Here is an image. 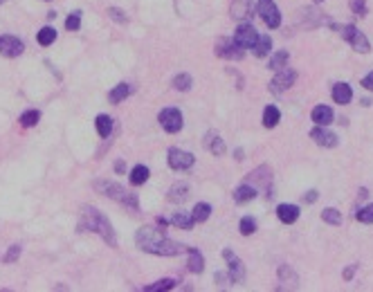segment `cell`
Returning a JSON list of instances; mask_svg holds the SVG:
<instances>
[{"mask_svg": "<svg viewBox=\"0 0 373 292\" xmlns=\"http://www.w3.org/2000/svg\"><path fill=\"white\" fill-rule=\"evenodd\" d=\"M135 243H137L139 250H144V252L155 254V256H176L185 250V245L166 239L160 229H153V227L137 229V234H135Z\"/></svg>", "mask_w": 373, "mask_h": 292, "instance_id": "6da1fadb", "label": "cell"}, {"mask_svg": "<svg viewBox=\"0 0 373 292\" xmlns=\"http://www.w3.org/2000/svg\"><path fill=\"white\" fill-rule=\"evenodd\" d=\"M81 232H95L99 234L106 243H110L112 247L117 245V236L112 232V225L108 223V218L104 216L102 212H97L92 207H83V213H81V223H79Z\"/></svg>", "mask_w": 373, "mask_h": 292, "instance_id": "7a4b0ae2", "label": "cell"}, {"mask_svg": "<svg viewBox=\"0 0 373 292\" xmlns=\"http://www.w3.org/2000/svg\"><path fill=\"white\" fill-rule=\"evenodd\" d=\"M95 189L97 191H102L104 196L112 198V200L122 202V205H128L131 209H137V198L133 193H126L124 191V186L115 185V182H95Z\"/></svg>", "mask_w": 373, "mask_h": 292, "instance_id": "3957f363", "label": "cell"}, {"mask_svg": "<svg viewBox=\"0 0 373 292\" xmlns=\"http://www.w3.org/2000/svg\"><path fill=\"white\" fill-rule=\"evenodd\" d=\"M256 11H259V16L263 18V23H266L270 29H277V27L281 25V14H279L274 0H259Z\"/></svg>", "mask_w": 373, "mask_h": 292, "instance_id": "277c9868", "label": "cell"}, {"mask_svg": "<svg viewBox=\"0 0 373 292\" xmlns=\"http://www.w3.org/2000/svg\"><path fill=\"white\" fill-rule=\"evenodd\" d=\"M158 122H160V126L164 128L166 133H178V131L185 126V122H182V112L178 110V108H164V110H160Z\"/></svg>", "mask_w": 373, "mask_h": 292, "instance_id": "5b68a950", "label": "cell"}, {"mask_svg": "<svg viewBox=\"0 0 373 292\" xmlns=\"http://www.w3.org/2000/svg\"><path fill=\"white\" fill-rule=\"evenodd\" d=\"M169 166L171 169H176V171H186V169H191L193 162H196V158H193L191 153H186V151H180V149H169Z\"/></svg>", "mask_w": 373, "mask_h": 292, "instance_id": "8992f818", "label": "cell"}, {"mask_svg": "<svg viewBox=\"0 0 373 292\" xmlns=\"http://www.w3.org/2000/svg\"><path fill=\"white\" fill-rule=\"evenodd\" d=\"M216 54L223 58H243V48H240L239 43L234 38H218L216 41Z\"/></svg>", "mask_w": 373, "mask_h": 292, "instance_id": "52a82bcc", "label": "cell"}, {"mask_svg": "<svg viewBox=\"0 0 373 292\" xmlns=\"http://www.w3.org/2000/svg\"><path fill=\"white\" fill-rule=\"evenodd\" d=\"M223 256H225V261L229 263V279H232V283H243L245 281V265L240 263L239 256H236L232 250H225Z\"/></svg>", "mask_w": 373, "mask_h": 292, "instance_id": "ba28073f", "label": "cell"}, {"mask_svg": "<svg viewBox=\"0 0 373 292\" xmlns=\"http://www.w3.org/2000/svg\"><path fill=\"white\" fill-rule=\"evenodd\" d=\"M23 50H25V45H23V41H18L16 36H0V54L7 58H16L23 54Z\"/></svg>", "mask_w": 373, "mask_h": 292, "instance_id": "9c48e42d", "label": "cell"}, {"mask_svg": "<svg viewBox=\"0 0 373 292\" xmlns=\"http://www.w3.org/2000/svg\"><path fill=\"white\" fill-rule=\"evenodd\" d=\"M297 81V72H293V70H281L274 79H272V83H270V90L274 92V95H279V92H283V90H288L290 85Z\"/></svg>", "mask_w": 373, "mask_h": 292, "instance_id": "30bf717a", "label": "cell"}, {"mask_svg": "<svg viewBox=\"0 0 373 292\" xmlns=\"http://www.w3.org/2000/svg\"><path fill=\"white\" fill-rule=\"evenodd\" d=\"M234 41L239 43L240 48H254V43L259 41V34H256V29L252 25H247V23H243V25L236 29L234 34Z\"/></svg>", "mask_w": 373, "mask_h": 292, "instance_id": "8fae6325", "label": "cell"}, {"mask_svg": "<svg viewBox=\"0 0 373 292\" xmlns=\"http://www.w3.org/2000/svg\"><path fill=\"white\" fill-rule=\"evenodd\" d=\"M310 137L315 139L317 146H324V149H333V146H337V135L331 133L326 126L313 128V131H310Z\"/></svg>", "mask_w": 373, "mask_h": 292, "instance_id": "7c38bea8", "label": "cell"}, {"mask_svg": "<svg viewBox=\"0 0 373 292\" xmlns=\"http://www.w3.org/2000/svg\"><path fill=\"white\" fill-rule=\"evenodd\" d=\"M232 18L239 23H245L252 16V0H232Z\"/></svg>", "mask_w": 373, "mask_h": 292, "instance_id": "4fadbf2b", "label": "cell"}, {"mask_svg": "<svg viewBox=\"0 0 373 292\" xmlns=\"http://www.w3.org/2000/svg\"><path fill=\"white\" fill-rule=\"evenodd\" d=\"M277 216H279V220H281V223L293 225L294 220L299 218V207H297V205H279V207H277Z\"/></svg>", "mask_w": 373, "mask_h": 292, "instance_id": "5bb4252c", "label": "cell"}, {"mask_svg": "<svg viewBox=\"0 0 373 292\" xmlns=\"http://www.w3.org/2000/svg\"><path fill=\"white\" fill-rule=\"evenodd\" d=\"M313 122L317 124V126H328V124H333V110L328 106H317L313 108Z\"/></svg>", "mask_w": 373, "mask_h": 292, "instance_id": "9a60e30c", "label": "cell"}, {"mask_svg": "<svg viewBox=\"0 0 373 292\" xmlns=\"http://www.w3.org/2000/svg\"><path fill=\"white\" fill-rule=\"evenodd\" d=\"M348 43H351L353 50H355V52H360V54H369V52H371V43H369V38L364 36L362 32H357V29L351 34Z\"/></svg>", "mask_w": 373, "mask_h": 292, "instance_id": "2e32d148", "label": "cell"}, {"mask_svg": "<svg viewBox=\"0 0 373 292\" xmlns=\"http://www.w3.org/2000/svg\"><path fill=\"white\" fill-rule=\"evenodd\" d=\"M186 252H189V272H193V274H200V272L205 270V259H203V254L198 250H193V247H185Z\"/></svg>", "mask_w": 373, "mask_h": 292, "instance_id": "e0dca14e", "label": "cell"}, {"mask_svg": "<svg viewBox=\"0 0 373 292\" xmlns=\"http://www.w3.org/2000/svg\"><path fill=\"white\" fill-rule=\"evenodd\" d=\"M205 146H207V151L213 155H225V142L220 139V135H216V133L205 135Z\"/></svg>", "mask_w": 373, "mask_h": 292, "instance_id": "ac0fdd59", "label": "cell"}, {"mask_svg": "<svg viewBox=\"0 0 373 292\" xmlns=\"http://www.w3.org/2000/svg\"><path fill=\"white\" fill-rule=\"evenodd\" d=\"M333 99L335 104H348L353 99V90L348 83H335L333 85Z\"/></svg>", "mask_w": 373, "mask_h": 292, "instance_id": "d6986e66", "label": "cell"}, {"mask_svg": "<svg viewBox=\"0 0 373 292\" xmlns=\"http://www.w3.org/2000/svg\"><path fill=\"white\" fill-rule=\"evenodd\" d=\"M254 198H256V189L252 185H240L234 191V200L239 202V205H245V202L254 200Z\"/></svg>", "mask_w": 373, "mask_h": 292, "instance_id": "ffe728a7", "label": "cell"}, {"mask_svg": "<svg viewBox=\"0 0 373 292\" xmlns=\"http://www.w3.org/2000/svg\"><path fill=\"white\" fill-rule=\"evenodd\" d=\"M128 95H131V85L128 83H117L110 92H108V99H110V104H119V101H124Z\"/></svg>", "mask_w": 373, "mask_h": 292, "instance_id": "44dd1931", "label": "cell"}, {"mask_svg": "<svg viewBox=\"0 0 373 292\" xmlns=\"http://www.w3.org/2000/svg\"><path fill=\"white\" fill-rule=\"evenodd\" d=\"M279 119H281V112H279L277 106H267L263 110V126L266 128H274L279 124Z\"/></svg>", "mask_w": 373, "mask_h": 292, "instance_id": "7402d4cb", "label": "cell"}, {"mask_svg": "<svg viewBox=\"0 0 373 292\" xmlns=\"http://www.w3.org/2000/svg\"><path fill=\"white\" fill-rule=\"evenodd\" d=\"M97 133H99V137H104V139L112 133V119L108 115H99V117H97Z\"/></svg>", "mask_w": 373, "mask_h": 292, "instance_id": "603a6c76", "label": "cell"}, {"mask_svg": "<svg viewBox=\"0 0 373 292\" xmlns=\"http://www.w3.org/2000/svg\"><path fill=\"white\" fill-rule=\"evenodd\" d=\"M146 180H149V169H146L144 164H137L133 171H131V185L139 186V185H144Z\"/></svg>", "mask_w": 373, "mask_h": 292, "instance_id": "cb8c5ba5", "label": "cell"}, {"mask_svg": "<svg viewBox=\"0 0 373 292\" xmlns=\"http://www.w3.org/2000/svg\"><path fill=\"white\" fill-rule=\"evenodd\" d=\"M209 213H212V207H209L207 202H198L196 207H193V212H191L193 223H205V220L209 218Z\"/></svg>", "mask_w": 373, "mask_h": 292, "instance_id": "d4e9b609", "label": "cell"}, {"mask_svg": "<svg viewBox=\"0 0 373 292\" xmlns=\"http://www.w3.org/2000/svg\"><path fill=\"white\" fill-rule=\"evenodd\" d=\"M270 48H272V41H270V36H259V41L254 43V56H267L270 54Z\"/></svg>", "mask_w": 373, "mask_h": 292, "instance_id": "484cf974", "label": "cell"}, {"mask_svg": "<svg viewBox=\"0 0 373 292\" xmlns=\"http://www.w3.org/2000/svg\"><path fill=\"white\" fill-rule=\"evenodd\" d=\"M288 58H290V54L286 52V50H281V52H277V54H272V56H270V63H267V68H270V70H281V68H286Z\"/></svg>", "mask_w": 373, "mask_h": 292, "instance_id": "4316f807", "label": "cell"}, {"mask_svg": "<svg viewBox=\"0 0 373 292\" xmlns=\"http://www.w3.org/2000/svg\"><path fill=\"white\" fill-rule=\"evenodd\" d=\"M171 223L176 225V227H180V229H191L193 227V218L189 216V213H185V212H178V213H173Z\"/></svg>", "mask_w": 373, "mask_h": 292, "instance_id": "83f0119b", "label": "cell"}, {"mask_svg": "<svg viewBox=\"0 0 373 292\" xmlns=\"http://www.w3.org/2000/svg\"><path fill=\"white\" fill-rule=\"evenodd\" d=\"M36 38L43 48H48V45H52V43L56 41V29H54V27H43Z\"/></svg>", "mask_w": 373, "mask_h": 292, "instance_id": "f1b7e54d", "label": "cell"}, {"mask_svg": "<svg viewBox=\"0 0 373 292\" xmlns=\"http://www.w3.org/2000/svg\"><path fill=\"white\" fill-rule=\"evenodd\" d=\"M186 196H189V186L186 185L171 186V191H169V200L171 202H182V200H186Z\"/></svg>", "mask_w": 373, "mask_h": 292, "instance_id": "f546056e", "label": "cell"}, {"mask_svg": "<svg viewBox=\"0 0 373 292\" xmlns=\"http://www.w3.org/2000/svg\"><path fill=\"white\" fill-rule=\"evenodd\" d=\"M38 119H41V112L38 110H25L21 115V126L32 128V126H36L38 124Z\"/></svg>", "mask_w": 373, "mask_h": 292, "instance_id": "4dcf8cb0", "label": "cell"}, {"mask_svg": "<svg viewBox=\"0 0 373 292\" xmlns=\"http://www.w3.org/2000/svg\"><path fill=\"white\" fill-rule=\"evenodd\" d=\"M321 220H324V223H328V225H342V213L337 212V209L328 207V209H324V212H321Z\"/></svg>", "mask_w": 373, "mask_h": 292, "instance_id": "1f68e13d", "label": "cell"}, {"mask_svg": "<svg viewBox=\"0 0 373 292\" xmlns=\"http://www.w3.org/2000/svg\"><path fill=\"white\" fill-rule=\"evenodd\" d=\"M239 229H240V234H243V236H252V234L256 232V220H254V218H250V216H245L243 220H240Z\"/></svg>", "mask_w": 373, "mask_h": 292, "instance_id": "d6a6232c", "label": "cell"}, {"mask_svg": "<svg viewBox=\"0 0 373 292\" xmlns=\"http://www.w3.org/2000/svg\"><path fill=\"white\" fill-rule=\"evenodd\" d=\"M173 88L180 92H186L189 88H191V77L189 75H178L176 79H173Z\"/></svg>", "mask_w": 373, "mask_h": 292, "instance_id": "836d02e7", "label": "cell"}, {"mask_svg": "<svg viewBox=\"0 0 373 292\" xmlns=\"http://www.w3.org/2000/svg\"><path fill=\"white\" fill-rule=\"evenodd\" d=\"M173 286H176V281H173V279H162V281L153 283V286H146L144 290L146 292H160V290H171Z\"/></svg>", "mask_w": 373, "mask_h": 292, "instance_id": "e575fe53", "label": "cell"}, {"mask_svg": "<svg viewBox=\"0 0 373 292\" xmlns=\"http://www.w3.org/2000/svg\"><path fill=\"white\" fill-rule=\"evenodd\" d=\"M355 218H357V220H360V223H364V225L373 223V205H369V207L360 209V212L355 213Z\"/></svg>", "mask_w": 373, "mask_h": 292, "instance_id": "d590c367", "label": "cell"}, {"mask_svg": "<svg viewBox=\"0 0 373 292\" xmlns=\"http://www.w3.org/2000/svg\"><path fill=\"white\" fill-rule=\"evenodd\" d=\"M81 27V14L79 11H75V14H70L68 21H65V29H70V32H77Z\"/></svg>", "mask_w": 373, "mask_h": 292, "instance_id": "8d00e7d4", "label": "cell"}, {"mask_svg": "<svg viewBox=\"0 0 373 292\" xmlns=\"http://www.w3.org/2000/svg\"><path fill=\"white\" fill-rule=\"evenodd\" d=\"M21 256V245H11L9 252H7L5 256H2V263H14V261Z\"/></svg>", "mask_w": 373, "mask_h": 292, "instance_id": "74e56055", "label": "cell"}, {"mask_svg": "<svg viewBox=\"0 0 373 292\" xmlns=\"http://www.w3.org/2000/svg\"><path fill=\"white\" fill-rule=\"evenodd\" d=\"M351 9L357 16H367V0H351Z\"/></svg>", "mask_w": 373, "mask_h": 292, "instance_id": "f35d334b", "label": "cell"}, {"mask_svg": "<svg viewBox=\"0 0 373 292\" xmlns=\"http://www.w3.org/2000/svg\"><path fill=\"white\" fill-rule=\"evenodd\" d=\"M279 279H281V281L290 279V281H293V283H297V281H299V279H297V274H294V272L290 270L288 265H281V267H279Z\"/></svg>", "mask_w": 373, "mask_h": 292, "instance_id": "ab89813d", "label": "cell"}, {"mask_svg": "<svg viewBox=\"0 0 373 292\" xmlns=\"http://www.w3.org/2000/svg\"><path fill=\"white\" fill-rule=\"evenodd\" d=\"M108 16L112 18V21H117V23H126V16H124V11L117 9V7H110L108 9Z\"/></svg>", "mask_w": 373, "mask_h": 292, "instance_id": "60d3db41", "label": "cell"}, {"mask_svg": "<svg viewBox=\"0 0 373 292\" xmlns=\"http://www.w3.org/2000/svg\"><path fill=\"white\" fill-rule=\"evenodd\" d=\"M362 85L367 88L369 92H373V72H369V75L364 77V79H362Z\"/></svg>", "mask_w": 373, "mask_h": 292, "instance_id": "b9f144b4", "label": "cell"}, {"mask_svg": "<svg viewBox=\"0 0 373 292\" xmlns=\"http://www.w3.org/2000/svg\"><path fill=\"white\" fill-rule=\"evenodd\" d=\"M355 270H357V265H355V263H353V265H348L346 270H344V279H346V281H351V279H353V274H355Z\"/></svg>", "mask_w": 373, "mask_h": 292, "instance_id": "7bdbcfd3", "label": "cell"}, {"mask_svg": "<svg viewBox=\"0 0 373 292\" xmlns=\"http://www.w3.org/2000/svg\"><path fill=\"white\" fill-rule=\"evenodd\" d=\"M216 281H218L220 286H227V281H232V279H229L227 274H223V272H218V274H216Z\"/></svg>", "mask_w": 373, "mask_h": 292, "instance_id": "ee69618b", "label": "cell"}, {"mask_svg": "<svg viewBox=\"0 0 373 292\" xmlns=\"http://www.w3.org/2000/svg\"><path fill=\"white\" fill-rule=\"evenodd\" d=\"M304 200H306V202H315V200H317V191H308V193L304 196Z\"/></svg>", "mask_w": 373, "mask_h": 292, "instance_id": "f6af8a7d", "label": "cell"}, {"mask_svg": "<svg viewBox=\"0 0 373 292\" xmlns=\"http://www.w3.org/2000/svg\"><path fill=\"white\" fill-rule=\"evenodd\" d=\"M124 169H126V164H124L122 159H119L117 164H115V171H117V173H124Z\"/></svg>", "mask_w": 373, "mask_h": 292, "instance_id": "bcb514c9", "label": "cell"}, {"mask_svg": "<svg viewBox=\"0 0 373 292\" xmlns=\"http://www.w3.org/2000/svg\"><path fill=\"white\" fill-rule=\"evenodd\" d=\"M315 2H324V0H315Z\"/></svg>", "mask_w": 373, "mask_h": 292, "instance_id": "7dc6e473", "label": "cell"}, {"mask_svg": "<svg viewBox=\"0 0 373 292\" xmlns=\"http://www.w3.org/2000/svg\"><path fill=\"white\" fill-rule=\"evenodd\" d=\"M0 2H5V0H0Z\"/></svg>", "mask_w": 373, "mask_h": 292, "instance_id": "c3c4849f", "label": "cell"}]
</instances>
